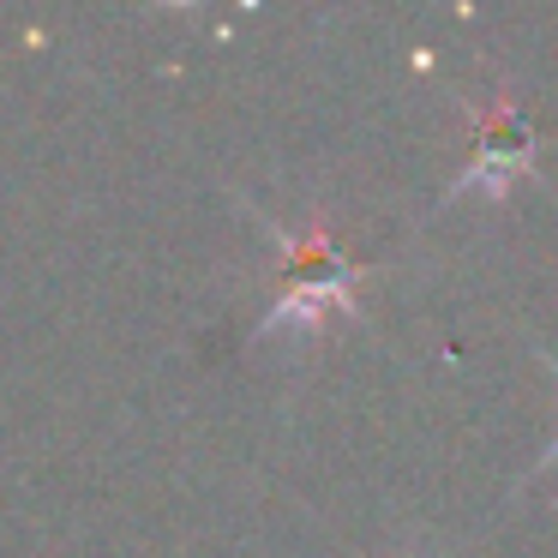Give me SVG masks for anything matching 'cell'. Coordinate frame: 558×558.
Wrapping results in <instances>:
<instances>
[{
    "mask_svg": "<svg viewBox=\"0 0 558 558\" xmlns=\"http://www.w3.org/2000/svg\"><path fill=\"white\" fill-rule=\"evenodd\" d=\"M354 294V265L337 253L325 229H306L289 241V277H282V301L270 318H325Z\"/></svg>",
    "mask_w": 558,
    "mask_h": 558,
    "instance_id": "cell-2",
    "label": "cell"
},
{
    "mask_svg": "<svg viewBox=\"0 0 558 558\" xmlns=\"http://www.w3.org/2000/svg\"><path fill=\"white\" fill-rule=\"evenodd\" d=\"M546 366H553V378H558V354H546ZM546 462H558V438H553V450H546Z\"/></svg>",
    "mask_w": 558,
    "mask_h": 558,
    "instance_id": "cell-3",
    "label": "cell"
},
{
    "mask_svg": "<svg viewBox=\"0 0 558 558\" xmlns=\"http://www.w3.org/2000/svg\"><path fill=\"white\" fill-rule=\"evenodd\" d=\"M529 169H534V126H529V114H522V102L498 97L493 109L474 114V157L462 162L457 193H474V186L510 193Z\"/></svg>",
    "mask_w": 558,
    "mask_h": 558,
    "instance_id": "cell-1",
    "label": "cell"
}]
</instances>
